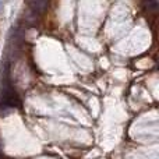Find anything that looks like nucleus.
Instances as JSON below:
<instances>
[{
    "label": "nucleus",
    "mask_w": 159,
    "mask_h": 159,
    "mask_svg": "<svg viewBox=\"0 0 159 159\" xmlns=\"http://www.w3.org/2000/svg\"><path fill=\"white\" fill-rule=\"evenodd\" d=\"M0 99H2V101H0L2 105H4V106H7V107H20L21 106L20 96L17 95V92L14 91L7 74L3 78V85H2V88H0Z\"/></svg>",
    "instance_id": "obj_1"
},
{
    "label": "nucleus",
    "mask_w": 159,
    "mask_h": 159,
    "mask_svg": "<svg viewBox=\"0 0 159 159\" xmlns=\"http://www.w3.org/2000/svg\"><path fill=\"white\" fill-rule=\"evenodd\" d=\"M48 3L46 2H31L30 3V7L32 8L34 11H38V13H42V11L46 8Z\"/></svg>",
    "instance_id": "obj_2"
},
{
    "label": "nucleus",
    "mask_w": 159,
    "mask_h": 159,
    "mask_svg": "<svg viewBox=\"0 0 159 159\" xmlns=\"http://www.w3.org/2000/svg\"><path fill=\"white\" fill-rule=\"evenodd\" d=\"M2 8H3V3L0 2V11H2Z\"/></svg>",
    "instance_id": "obj_3"
}]
</instances>
